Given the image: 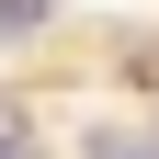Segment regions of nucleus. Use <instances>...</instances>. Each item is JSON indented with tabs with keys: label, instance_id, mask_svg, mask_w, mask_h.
<instances>
[{
	"label": "nucleus",
	"instance_id": "f257e3e1",
	"mask_svg": "<svg viewBox=\"0 0 159 159\" xmlns=\"http://www.w3.org/2000/svg\"><path fill=\"white\" fill-rule=\"evenodd\" d=\"M80 159H159V136H148V125H91Z\"/></svg>",
	"mask_w": 159,
	"mask_h": 159
},
{
	"label": "nucleus",
	"instance_id": "f03ea898",
	"mask_svg": "<svg viewBox=\"0 0 159 159\" xmlns=\"http://www.w3.org/2000/svg\"><path fill=\"white\" fill-rule=\"evenodd\" d=\"M57 23V0H0V46H23V34Z\"/></svg>",
	"mask_w": 159,
	"mask_h": 159
},
{
	"label": "nucleus",
	"instance_id": "7ed1b4c3",
	"mask_svg": "<svg viewBox=\"0 0 159 159\" xmlns=\"http://www.w3.org/2000/svg\"><path fill=\"white\" fill-rule=\"evenodd\" d=\"M0 159H46V136L34 125H0Z\"/></svg>",
	"mask_w": 159,
	"mask_h": 159
}]
</instances>
